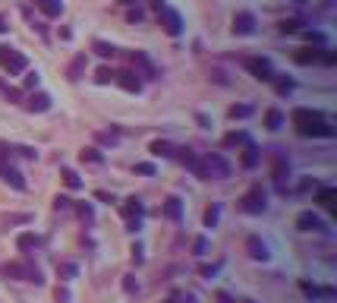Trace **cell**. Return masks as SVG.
<instances>
[{
	"label": "cell",
	"mask_w": 337,
	"mask_h": 303,
	"mask_svg": "<svg viewBox=\"0 0 337 303\" xmlns=\"http://www.w3.org/2000/svg\"><path fill=\"white\" fill-rule=\"evenodd\" d=\"M293 126H296L299 136H322V139H331L334 136V126L318 114V111H309V108H296L293 111Z\"/></svg>",
	"instance_id": "6da1fadb"
},
{
	"label": "cell",
	"mask_w": 337,
	"mask_h": 303,
	"mask_svg": "<svg viewBox=\"0 0 337 303\" xmlns=\"http://www.w3.org/2000/svg\"><path fill=\"white\" fill-rule=\"evenodd\" d=\"M240 209H243L246 215H262V212L268 209V202H265V189H262V186H252L243 199H240Z\"/></svg>",
	"instance_id": "7a4b0ae2"
},
{
	"label": "cell",
	"mask_w": 337,
	"mask_h": 303,
	"mask_svg": "<svg viewBox=\"0 0 337 303\" xmlns=\"http://www.w3.org/2000/svg\"><path fill=\"white\" fill-rule=\"evenodd\" d=\"M0 272H3V275H10V278H16V281H35V284H41V272H38V268L22 265V262L0 265Z\"/></svg>",
	"instance_id": "3957f363"
},
{
	"label": "cell",
	"mask_w": 337,
	"mask_h": 303,
	"mask_svg": "<svg viewBox=\"0 0 337 303\" xmlns=\"http://www.w3.org/2000/svg\"><path fill=\"white\" fill-rule=\"evenodd\" d=\"M202 168H205V174H208V177H218V180L230 177V164H227V158H224V155H218V152H211L208 158L202 161Z\"/></svg>",
	"instance_id": "277c9868"
},
{
	"label": "cell",
	"mask_w": 337,
	"mask_h": 303,
	"mask_svg": "<svg viewBox=\"0 0 337 303\" xmlns=\"http://www.w3.org/2000/svg\"><path fill=\"white\" fill-rule=\"evenodd\" d=\"M243 66L255 76V79H262V82H271L274 79V70H271V63H268L265 57H246Z\"/></svg>",
	"instance_id": "5b68a950"
},
{
	"label": "cell",
	"mask_w": 337,
	"mask_h": 303,
	"mask_svg": "<svg viewBox=\"0 0 337 303\" xmlns=\"http://www.w3.org/2000/svg\"><path fill=\"white\" fill-rule=\"evenodd\" d=\"M158 16H161L164 32H170V35H180V32H183V19H180V13H177V10H170V6H161Z\"/></svg>",
	"instance_id": "8992f818"
},
{
	"label": "cell",
	"mask_w": 337,
	"mask_h": 303,
	"mask_svg": "<svg viewBox=\"0 0 337 303\" xmlns=\"http://www.w3.org/2000/svg\"><path fill=\"white\" fill-rule=\"evenodd\" d=\"M271 174L278 183H284V180L290 177V161H287V155H284L281 149H274L271 152Z\"/></svg>",
	"instance_id": "52a82bcc"
},
{
	"label": "cell",
	"mask_w": 337,
	"mask_h": 303,
	"mask_svg": "<svg viewBox=\"0 0 337 303\" xmlns=\"http://www.w3.org/2000/svg\"><path fill=\"white\" fill-rule=\"evenodd\" d=\"M0 66H6L10 73H22V70H25V57L19 54V51L0 48Z\"/></svg>",
	"instance_id": "ba28073f"
},
{
	"label": "cell",
	"mask_w": 337,
	"mask_h": 303,
	"mask_svg": "<svg viewBox=\"0 0 337 303\" xmlns=\"http://www.w3.org/2000/svg\"><path fill=\"white\" fill-rule=\"evenodd\" d=\"M255 32V16L252 13H237L233 16V35H252Z\"/></svg>",
	"instance_id": "9c48e42d"
},
{
	"label": "cell",
	"mask_w": 337,
	"mask_h": 303,
	"mask_svg": "<svg viewBox=\"0 0 337 303\" xmlns=\"http://www.w3.org/2000/svg\"><path fill=\"white\" fill-rule=\"evenodd\" d=\"M296 228L299 231H325V224H322V218H318L315 212H302L296 218Z\"/></svg>",
	"instance_id": "30bf717a"
},
{
	"label": "cell",
	"mask_w": 337,
	"mask_h": 303,
	"mask_svg": "<svg viewBox=\"0 0 337 303\" xmlns=\"http://www.w3.org/2000/svg\"><path fill=\"white\" fill-rule=\"evenodd\" d=\"M246 249H249V256H252V259H262V262L268 259V246H265V240H262V237H255V234L246 240Z\"/></svg>",
	"instance_id": "8fae6325"
},
{
	"label": "cell",
	"mask_w": 337,
	"mask_h": 303,
	"mask_svg": "<svg viewBox=\"0 0 337 303\" xmlns=\"http://www.w3.org/2000/svg\"><path fill=\"white\" fill-rule=\"evenodd\" d=\"M25 108L29 111H48L50 108V95H45V92H35V95H29V101H25Z\"/></svg>",
	"instance_id": "7c38bea8"
},
{
	"label": "cell",
	"mask_w": 337,
	"mask_h": 303,
	"mask_svg": "<svg viewBox=\"0 0 337 303\" xmlns=\"http://www.w3.org/2000/svg\"><path fill=\"white\" fill-rule=\"evenodd\" d=\"M164 215H167L170 221H180V218H183V202H180L177 196H170L167 202H164Z\"/></svg>",
	"instance_id": "4fadbf2b"
},
{
	"label": "cell",
	"mask_w": 337,
	"mask_h": 303,
	"mask_svg": "<svg viewBox=\"0 0 337 303\" xmlns=\"http://www.w3.org/2000/svg\"><path fill=\"white\" fill-rule=\"evenodd\" d=\"M114 79L123 85L126 92H139V89H142V82H139V76H136V73H117Z\"/></svg>",
	"instance_id": "5bb4252c"
},
{
	"label": "cell",
	"mask_w": 337,
	"mask_h": 303,
	"mask_svg": "<svg viewBox=\"0 0 337 303\" xmlns=\"http://www.w3.org/2000/svg\"><path fill=\"white\" fill-rule=\"evenodd\" d=\"M258 161H262V149H258V145H246V152H243V168L252 171Z\"/></svg>",
	"instance_id": "9a60e30c"
},
{
	"label": "cell",
	"mask_w": 337,
	"mask_h": 303,
	"mask_svg": "<svg viewBox=\"0 0 337 303\" xmlns=\"http://www.w3.org/2000/svg\"><path fill=\"white\" fill-rule=\"evenodd\" d=\"M16 246H19V249H38L41 237H38V234H19V237H16Z\"/></svg>",
	"instance_id": "2e32d148"
},
{
	"label": "cell",
	"mask_w": 337,
	"mask_h": 303,
	"mask_svg": "<svg viewBox=\"0 0 337 303\" xmlns=\"http://www.w3.org/2000/svg\"><path fill=\"white\" fill-rule=\"evenodd\" d=\"M142 212H145V205H142L136 196H129L126 205H123V215H126V218H133V215H136V218H142Z\"/></svg>",
	"instance_id": "e0dca14e"
},
{
	"label": "cell",
	"mask_w": 337,
	"mask_h": 303,
	"mask_svg": "<svg viewBox=\"0 0 337 303\" xmlns=\"http://www.w3.org/2000/svg\"><path fill=\"white\" fill-rule=\"evenodd\" d=\"M322 57L325 54L318 48H306V51H299V54H296V63H318Z\"/></svg>",
	"instance_id": "ac0fdd59"
},
{
	"label": "cell",
	"mask_w": 337,
	"mask_h": 303,
	"mask_svg": "<svg viewBox=\"0 0 337 303\" xmlns=\"http://www.w3.org/2000/svg\"><path fill=\"white\" fill-rule=\"evenodd\" d=\"M35 3H38L48 16H60V13H63V3H60V0H35Z\"/></svg>",
	"instance_id": "d6986e66"
},
{
	"label": "cell",
	"mask_w": 337,
	"mask_h": 303,
	"mask_svg": "<svg viewBox=\"0 0 337 303\" xmlns=\"http://www.w3.org/2000/svg\"><path fill=\"white\" fill-rule=\"evenodd\" d=\"M3 180H6V183H13L16 189H25V180H22V174H19L16 168H6V171H3Z\"/></svg>",
	"instance_id": "ffe728a7"
},
{
	"label": "cell",
	"mask_w": 337,
	"mask_h": 303,
	"mask_svg": "<svg viewBox=\"0 0 337 303\" xmlns=\"http://www.w3.org/2000/svg\"><path fill=\"white\" fill-rule=\"evenodd\" d=\"M299 288H302V291H306V294H309V297H331V294H334L331 288H315V284H309V281H302V284H299Z\"/></svg>",
	"instance_id": "44dd1931"
},
{
	"label": "cell",
	"mask_w": 337,
	"mask_h": 303,
	"mask_svg": "<svg viewBox=\"0 0 337 303\" xmlns=\"http://www.w3.org/2000/svg\"><path fill=\"white\" fill-rule=\"evenodd\" d=\"M265 123H268V129H281V126H284V114L271 108V111L265 114Z\"/></svg>",
	"instance_id": "7402d4cb"
},
{
	"label": "cell",
	"mask_w": 337,
	"mask_h": 303,
	"mask_svg": "<svg viewBox=\"0 0 337 303\" xmlns=\"http://www.w3.org/2000/svg\"><path fill=\"white\" fill-rule=\"evenodd\" d=\"M151 152L154 155H161V158H170V155H177V149H174V145H170V142H151Z\"/></svg>",
	"instance_id": "603a6c76"
},
{
	"label": "cell",
	"mask_w": 337,
	"mask_h": 303,
	"mask_svg": "<svg viewBox=\"0 0 337 303\" xmlns=\"http://www.w3.org/2000/svg\"><path fill=\"white\" fill-rule=\"evenodd\" d=\"M82 70H85V54H79V57L73 60L70 70H66V76H70V79H79V73H82Z\"/></svg>",
	"instance_id": "cb8c5ba5"
},
{
	"label": "cell",
	"mask_w": 337,
	"mask_h": 303,
	"mask_svg": "<svg viewBox=\"0 0 337 303\" xmlns=\"http://www.w3.org/2000/svg\"><path fill=\"white\" fill-rule=\"evenodd\" d=\"M79 158H82V161H89V164H101V161H104V155H101L98 149H82V152H79Z\"/></svg>",
	"instance_id": "d4e9b609"
},
{
	"label": "cell",
	"mask_w": 337,
	"mask_h": 303,
	"mask_svg": "<svg viewBox=\"0 0 337 303\" xmlns=\"http://www.w3.org/2000/svg\"><path fill=\"white\" fill-rule=\"evenodd\" d=\"M334 199H337L334 189H322V193H318V202H322L325 209H334Z\"/></svg>",
	"instance_id": "484cf974"
},
{
	"label": "cell",
	"mask_w": 337,
	"mask_h": 303,
	"mask_svg": "<svg viewBox=\"0 0 337 303\" xmlns=\"http://www.w3.org/2000/svg\"><path fill=\"white\" fill-rule=\"evenodd\" d=\"M63 183L70 186V189H79L82 180H79V174H76V171H63Z\"/></svg>",
	"instance_id": "4316f807"
},
{
	"label": "cell",
	"mask_w": 337,
	"mask_h": 303,
	"mask_svg": "<svg viewBox=\"0 0 337 303\" xmlns=\"http://www.w3.org/2000/svg\"><path fill=\"white\" fill-rule=\"evenodd\" d=\"M218 218H221V209H218V205H211V209L205 212V228H214V224H218Z\"/></svg>",
	"instance_id": "83f0119b"
},
{
	"label": "cell",
	"mask_w": 337,
	"mask_h": 303,
	"mask_svg": "<svg viewBox=\"0 0 337 303\" xmlns=\"http://www.w3.org/2000/svg\"><path fill=\"white\" fill-rule=\"evenodd\" d=\"M274 85H278V92L281 95H290L293 92V79H278V73H274V79H271Z\"/></svg>",
	"instance_id": "f1b7e54d"
},
{
	"label": "cell",
	"mask_w": 337,
	"mask_h": 303,
	"mask_svg": "<svg viewBox=\"0 0 337 303\" xmlns=\"http://www.w3.org/2000/svg\"><path fill=\"white\" fill-rule=\"evenodd\" d=\"M299 25H302L299 19H284L281 22V32H284V35H293V32H299Z\"/></svg>",
	"instance_id": "f546056e"
},
{
	"label": "cell",
	"mask_w": 337,
	"mask_h": 303,
	"mask_svg": "<svg viewBox=\"0 0 337 303\" xmlns=\"http://www.w3.org/2000/svg\"><path fill=\"white\" fill-rule=\"evenodd\" d=\"M95 54H101V57H114V45H107V41H95Z\"/></svg>",
	"instance_id": "4dcf8cb0"
},
{
	"label": "cell",
	"mask_w": 337,
	"mask_h": 303,
	"mask_svg": "<svg viewBox=\"0 0 337 303\" xmlns=\"http://www.w3.org/2000/svg\"><path fill=\"white\" fill-rule=\"evenodd\" d=\"M249 114H252V108H249V105H233L230 108V117L233 120H237V117H249Z\"/></svg>",
	"instance_id": "1f68e13d"
},
{
	"label": "cell",
	"mask_w": 337,
	"mask_h": 303,
	"mask_svg": "<svg viewBox=\"0 0 337 303\" xmlns=\"http://www.w3.org/2000/svg\"><path fill=\"white\" fill-rule=\"evenodd\" d=\"M240 142H246V133H227L224 136V145H240Z\"/></svg>",
	"instance_id": "d6a6232c"
},
{
	"label": "cell",
	"mask_w": 337,
	"mask_h": 303,
	"mask_svg": "<svg viewBox=\"0 0 337 303\" xmlns=\"http://www.w3.org/2000/svg\"><path fill=\"white\" fill-rule=\"evenodd\" d=\"M114 76H117V73H110L107 66H101V70H98V82H110Z\"/></svg>",
	"instance_id": "836d02e7"
},
{
	"label": "cell",
	"mask_w": 337,
	"mask_h": 303,
	"mask_svg": "<svg viewBox=\"0 0 337 303\" xmlns=\"http://www.w3.org/2000/svg\"><path fill=\"white\" fill-rule=\"evenodd\" d=\"M195 253H198V256L208 253V240H195Z\"/></svg>",
	"instance_id": "e575fe53"
},
{
	"label": "cell",
	"mask_w": 337,
	"mask_h": 303,
	"mask_svg": "<svg viewBox=\"0 0 337 303\" xmlns=\"http://www.w3.org/2000/svg\"><path fill=\"white\" fill-rule=\"evenodd\" d=\"M136 171L139 174H154V164H136Z\"/></svg>",
	"instance_id": "d590c367"
},
{
	"label": "cell",
	"mask_w": 337,
	"mask_h": 303,
	"mask_svg": "<svg viewBox=\"0 0 337 303\" xmlns=\"http://www.w3.org/2000/svg\"><path fill=\"white\" fill-rule=\"evenodd\" d=\"M25 85H29V89H32V85H38V73H25Z\"/></svg>",
	"instance_id": "8d00e7d4"
},
{
	"label": "cell",
	"mask_w": 337,
	"mask_h": 303,
	"mask_svg": "<svg viewBox=\"0 0 337 303\" xmlns=\"http://www.w3.org/2000/svg\"><path fill=\"white\" fill-rule=\"evenodd\" d=\"M54 205H57V209H70V199H66V196H57Z\"/></svg>",
	"instance_id": "74e56055"
},
{
	"label": "cell",
	"mask_w": 337,
	"mask_h": 303,
	"mask_svg": "<svg viewBox=\"0 0 337 303\" xmlns=\"http://www.w3.org/2000/svg\"><path fill=\"white\" fill-rule=\"evenodd\" d=\"M214 272H218V265H205V268H202V275H205V278H211Z\"/></svg>",
	"instance_id": "f35d334b"
},
{
	"label": "cell",
	"mask_w": 337,
	"mask_h": 303,
	"mask_svg": "<svg viewBox=\"0 0 337 303\" xmlns=\"http://www.w3.org/2000/svg\"><path fill=\"white\" fill-rule=\"evenodd\" d=\"M19 155H25V158H35L38 152H35V149H25V145H22V149H19Z\"/></svg>",
	"instance_id": "ab89813d"
},
{
	"label": "cell",
	"mask_w": 337,
	"mask_h": 303,
	"mask_svg": "<svg viewBox=\"0 0 337 303\" xmlns=\"http://www.w3.org/2000/svg\"><path fill=\"white\" fill-rule=\"evenodd\" d=\"M22 221H29V215H13L10 224H22Z\"/></svg>",
	"instance_id": "60d3db41"
},
{
	"label": "cell",
	"mask_w": 337,
	"mask_h": 303,
	"mask_svg": "<svg viewBox=\"0 0 337 303\" xmlns=\"http://www.w3.org/2000/svg\"><path fill=\"white\" fill-rule=\"evenodd\" d=\"M6 29H10V25H6V19H3V16H0V32H6Z\"/></svg>",
	"instance_id": "b9f144b4"
},
{
	"label": "cell",
	"mask_w": 337,
	"mask_h": 303,
	"mask_svg": "<svg viewBox=\"0 0 337 303\" xmlns=\"http://www.w3.org/2000/svg\"><path fill=\"white\" fill-rule=\"evenodd\" d=\"M120 3H126V6H129V3H136V0H120Z\"/></svg>",
	"instance_id": "7bdbcfd3"
},
{
	"label": "cell",
	"mask_w": 337,
	"mask_h": 303,
	"mask_svg": "<svg viewBox=\"0 0 337 303\" xmlns=\"http://www.w3.org/2000/svg\"><path fill=\"white\" fill-rule=\"evenodd\" d=\"M186 303H193V300H186Z\"/></svg>",
	"instance_id": "ee69618b"
},
{
	"label": "cell",
	"mask_w": 337,
	"mask_h": 303,
	"mask_svg": "<svg viewBox=\"0 0 337 303\" xmlns=\"http://www.w3.org/2000/svg\"><path fill=\"white\" fill-rule=\"evenodd\" d=\"M296 3H299V0H296Z\"/></svg>",
	"instance_id": "f6af8a7d"
}]
</instances>
